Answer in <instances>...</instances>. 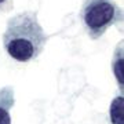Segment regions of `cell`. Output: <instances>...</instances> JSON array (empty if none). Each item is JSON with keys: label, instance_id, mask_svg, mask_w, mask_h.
<instances>
[{"label": "cell", "instance_id": "277c9868", "mask_svg": "<svg viewBox=\"0 0 124 124\" xmlns=\"http://www.w3.org/2000/svg\"><path fill=\"white\" fill-rule=\"evenodd\" d=\"M110 117L113 124H123V97L116 98L112 102Z\"/></svg>", "mask_w": 124, "mask_h": 124}, {"label": "cell", "instance_id": "3957f363", "mask_svg": "<svg viewBox=\"0 0 124 124\" xmlns=\"http://www.w3.org/2000/svg\"><path fill=\"white\" fill-rule=\"evenodd\" d=\"M15 103L13 87L0 88V124H11L10 112Z\"/></svg>", "mask_w": 124, "mask_h": 124}, {"label": "cell", "instance_id": "8992f818", "mask_svg": "<svg viewBox=\"0 0 124 124\" xmlns=\"http://www.w3.org/2000/svg\"><path fill=\"white\" fill-rule=\"evenodd\" d=\"M13 8V0H0V13H7Z\"/></svg>", "mask_w": 124, "mask_h": 124}, {"label": "cell", "instance_id": "5b68a950", "mask_svg": "<svg viewBox=\"0 0 124 124\" xmlns=\"http://www.w3.org/2000/svg\"><path fill=\"white\" fill-rule=\"evenodd\" d=\"M121 50L120 48V54H119V61H117V63H113V70H116L117 69V72H115L116 73V77H117V80H119L120 83V87H123V57H121Z\"/></svg>", "mask_w": 124, "mask_h": 124}, {"label": "cell", "instance_id": "6da1fadb", "mask_svg": "<svg viewBox=\"0 0 124 124\" xmlns=\"http://www.w3.org/2000/svg\"><path fill=\"white\" fill-rule=\"evenodd\" d=\"M47 35L37 14L23 11L8 19L3 33V46L10 57L18 62H31L43 53Z\"/></svg>", "mask_w": 124, "mask_h": 124}, {"label": "cell", "instance_id": "7a4b0ae2", "mask_svg": "<svg viewBox=\"0 0 124 124\" xmlns=\"http://www.w3.org/2000/svg\"><path fill=\"white\" fill-rule=\"evenodd\" d=\"M80 15L93 40L99 39L109 28L123 21V11L115 0H84Z\"/></svg>", "mask_w": 124, "mask_h": 124}]
</instances>
